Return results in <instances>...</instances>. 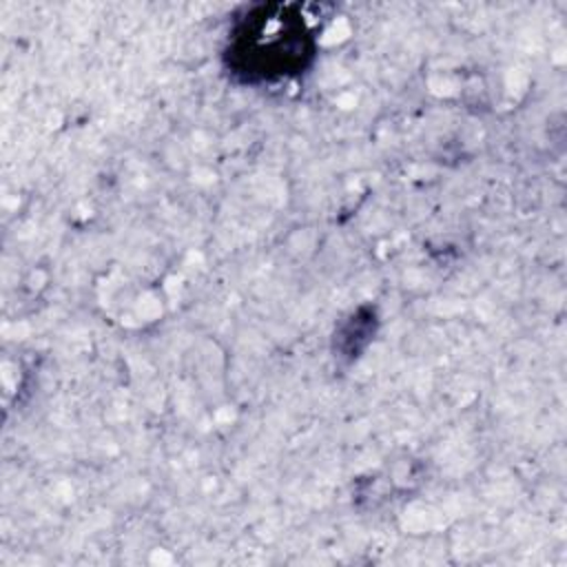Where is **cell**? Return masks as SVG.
<instances>
[{"label":"cell","mask_w":567,"mask_h":567,"mask_svg":"<svg viewBox=\"0 0 567 567\" xmlns=\"http://www.w3.org/2000/svg\"><path fill=\"white\" fill-rule=\"evenodd\" d=\"M248 47L255 53H250L246 69H250L264 51H270L264 78H272L286 75L288 71L303 64V58L310 53V38L299 16L288 13L286 7H270L252 13L250 20H246L235 49Z\"/></svg>","instance_id":"1"}]
</instances>
